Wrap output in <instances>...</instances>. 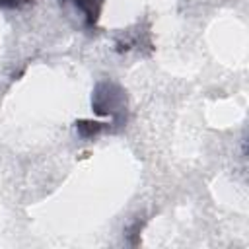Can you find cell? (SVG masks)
<instances>
[{"label": "cell", "mask_w": 249, "mask_h": 249, "mask_svg": "<svg viewBox=\"0 0 249 249\" xmlns=\"http://www.w3.org/2000/svg\"><path fill=\"white\" fill-rule=\"evenodd\" d=\"M105 91H101V88H97L95 91V111L97 113H107V115H115L117 111H121L123 107V95L121 91L111 86V84H101Z\"/></svg>", "instance_id": "obj_1"}, {"label": "cell", "mask_w": 249, "mask_h": 249, "mask_svg": "<svg viewBox=\"0 0 249 249\" xmlns=\"http://www.w3.org/2000/svg\"><path fill=\"white\" fill-rule=\"evenodd\" d=\"M74 6L86 14V19L88 23H95L97 19V14H99V6H101V0H72Z\"/></svg>", "instance_id": "obj_2"}]
</instances>
